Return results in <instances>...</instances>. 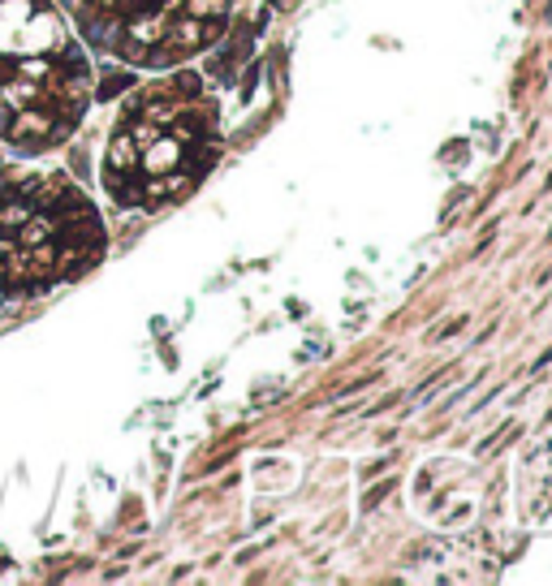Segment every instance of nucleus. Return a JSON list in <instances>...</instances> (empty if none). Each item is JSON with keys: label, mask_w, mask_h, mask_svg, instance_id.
I'll return each instance as SVG.
<instances>
[{"label": "nucleus", "mask_w": 552, "mask_h": 586, "mask_svg": "<svg viewBox=\"0 0 552 586\" xmlns=\"http://www.w3.org/2000/svg\"><path fill=\"white\" fill-rule=\"evenodd\" d=\"M0 99L4 104H35L39 99V87H31V82H18V78H9V82H0Z\"/></svg>", "instance_id": "f03ea898"}, {"label": "nucleus", "mask_w": 552, "mask_h": 586, "mask_svg": "<svg viewBox=\"0 0 552 586\" xmlns=\"http://www.w3.org/2000/svg\"><path fill=\"white\" fill-rule=\"evenodd\" d=\"M4 69H9V66H4V61H0V73H4Z\"/></svg>", "instance_id": "6e6552de"}, {"label": "nucleus", "mask_w": 552, "mask_h": 586, "mask_svg": "<svg viewBox=\"0 0 552 586\" xmlns=\"http://www.w3.org/2000/svg\"><path fill=\"white\" fill-rule=\"evenodd\" d=\"M130 82H134L130 73H113V78H108V87H104V91H99V96H104V99H113V96H117V91H126V87H130Z\"/></svg>", "instance_id": "423d86ee"}, {"label": "nucleus", "mask_w": 552, "mask_h": 586, "mask_svg": "<svg viewBox=\"0 0 552 586\" xmlns=\"http://www.w3.org/2000/svg\"><path fill=\"white\" fill-rule=\"evenodd\" d=\"M52 228H57V220H48V216H27L13 237H18V246H39V242L52 237Z\"/></svg>", "instance_id": "f257e3e1"}, {"label": "nucleus", "mask_w": 552, "mask_h": 586, "mask_svg": "<svg viewBox=\"0 0 552 586\" xmlns=\"http://www.w3.org/2000/svg\"><path fill=\"white\" fill-rule=\"evenodd\" d=\"M18 73H31V78H48V73H52V66H48V61H22V66H18Z\"/></svg>", "instance_id": "0eeeda50"}, {"label": "nucleus", "mask_w": 552, "mask_h": 586, "mask_svg": "<svg viewBox=\"0 0 552 586\" xmlns=\"http://www.w3.org/2000/svg\"><path fill=\"white\" fill-rule=\"evenodd\" d=\"M27 216H35L31 203H4V207H0V233H18Z\"/></svg>", "instance_id": "7ed1b4c3"}, {"label": "nucleus", "mask_w": 552, "mask_h": 586, "mask_svg": "<svg viewBox=\"0 0 552 586\" xmlns=\"http://www.w3.org/2000/svg\"><path fill=\"white\" fill-rule=\"evenodd\" d=\"M113 168H138V156H134L130 134H121V138L113 143Z\"/></svg>", "instance_id": "20e7f679"}, {"label": "nucleus", "mask_w": 552, "mask_h": 586, "mask_svg": "<svg viewBox=\"0 0 552 586\" xmlns=\"http://www.w3.org/2000/svg\"><path fill=\"white\" fill-rule=\"evenodd\" d=\"M229 0H186V13L190 18H225Z\"/></svg>", "instance_id": "39448f33"}]
</instances>
